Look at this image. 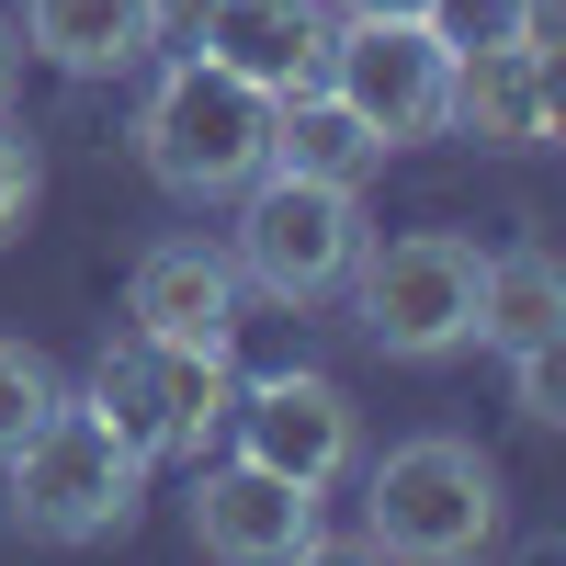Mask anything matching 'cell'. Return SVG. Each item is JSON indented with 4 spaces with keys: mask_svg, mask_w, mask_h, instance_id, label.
Returning a JSON list of instances; mask_svg holds the SVG:
<instances>
[{
    "mask_svg": "<svg viewBox=\"0 0 566 566\" xmlns=\"http://www.w3.org/2000/svg\"><path fill=\"white\" fill-rule=\"evenodd\" d=\"M136 159H148L159 193L181 205H227L239 181L272 170V91H250L239 69H216L205 45L193 57H170L148 114H136Z\"/></svg>",
    "mask_w": 566,
    "mask_h": 566,
    "instance_id": "1",
    "label": "cell"
},
{
    "mask_svg": "<svg viewBox=\"0 0 566 566\" xmlns=\"http://www.w3.org/2000/svg\"><path fill=\"white\" fill-rule=\"evenodd\" d=\"M0 464H12V522L34 544H103V533L136 522V499H148V453L91 397H57Z\"/></svg>",
    "mask_w": 566,
    "mask_h": 566,
    "instance_id": "2",
    "label": "cell"
},
{
    "mask_svg": "<svg viewBox=\"0 0 566 566\" xmlns=\"http://www.w3.org/2000/svg\"><path fill=\"white\" fill-rule=\"evenodd\" d=\"M476 283H488V250L464 239V227H408L386 250L363 239L340 295L363 306V340L386 363H453L476 340Z\"/></svg>",
    "mask_w": 566,
    "mask_h": 566,
    "instance_id": "3",
    "label": "cell"
},
{
    "mask_svg": "<svg viewBox=\"0 0 566 566\" xmlns=\"http://www.w3.org/2000/svg\"><path fill=\"white\" fill-rule=\"evenodd\" d=\"M239 239H227V261H239L250 295L272 306H340V283L363 261V193H340V181H306V170H261L239 181Z\"/></svg>",
    "mask_w": 566,
    "mask_h": 566,
    "instance_id": "4",
    "label": "cell"
},
{
    "mask_svg": "<svg viewBox=\"0 0 566 566\" xmlns=\"http://www.w3.org/2000/svg\"><path fill=\"white\" fill-rule=\"evenodd\" d=\"M363 544L374 555H408V566H464L499 544V464L453 431H419L374 464L363 488Z\"/></svg>",
    "mask_w": 566,
    "mask_h": 566,
    "instance_id": "5",
    "label": "cell"
},
{
    "mask_svg": "<svg viewBox=\"0 0 566 566\" xmlns=\"http://www.w3.org/2000/svg\"><path fill=\"white\" fill-rule=\"evenodd\" d=\"M91 408H103L148 464H205L216 431H227V408H239V386H227V352L125 328V340H103V363H91Z\"/></svg>",
    "mask_w": 566,
    "mask_h": 566,
    "instance_id": "6",
    "label": "cell"
},
{
    "mask_svg": "<svg viewBox=\"0 0 566 566\" xmlns=\"http://www.w3.org/2000/svg\"><path fill=\"white\" fill-rule=\"evenodd\" d=\"M340 103L386 136V148H419L442 136V80H453V45L419 23V12H352L328 34V69H317Z\"/></svg>",
    "mask_w": 566,
    "mask_h": 566,
    "instance_id": "7",
    "label": "cell"
},
{
    "mask_svg": "<svg viewBox=\"0 0 566 566\" xmlns=\"http://www.w3.org/2000/svg\"><path fill=\"white\" fill-rule=\"evenodd\" d=\"M227 431H239L250 464H272V476H295V488H340L352 453H363V419H352V397L328 386V374H272V386H250L227 408Z\"/></svg>",
    "mask_w": 566,
    "mask_h": 566,
    "instance_id": "8",
    "label": "cell"
},
{
    "mask_svg": "<svg viewBox=\"0 0 566 566\" xmlns=\"http://www.w3.org/2000/svg\"><path fill=\"white\" fill-rule=\"evenodd\" d=\"M193 544L227 555V566H295V555H317V488L227 453L193 476Z\"/></svg>",
    "mask_w": 566,
    "mask_h": 566,
    "instance_id": "9",
    "label": "cell"
},
{
    "mask_svg": "<svg viewBox=\"0 0 566 566\" xmlns=\"http://www.w3.org/2000/svg\"><path fill=\"white\" fill-rule=\"evenodd\" d=\"M442 125L476 136V148H544L555 136V45L533 34H499V45H464L453 80H442Z\"/></svg>",
    "mask_w": 566,
    "mask_h": 566,
    "instance_id": "10",
    "label": "cell"
},
{
    "mask_svg": "<svg viewBox=\"0 0 566 566\" xmlns=\"http://www.w3.org/2000/svg\"><path fill=\"white\" fill-rule=\"evenodd\" d=\"M239 261L205 250V239H159L125 283V317L148 328V340H193V352H239Z\"/></svg>",
    "mask_w": 566,
    "mask_h": 566,
    "instance_id": "11",
    "label": "cell"
},
{
    "mask_svg": "<svg viewBox=\"0 0 566 566\" xmlns=\"http://www.w3.org/2000/svg\"><path fill=\"white\" fill-rule=\"evenodd\" d=\"M328 34H340V23H328V0H216V12L193 23L205 57L239 69L250 91H272V103L328 69Z\"/></svg>",
    "mask_w": 566,
    "mask_h": 566,
    "instance_id": "12",
    "label": "cell"
},
{
    "mask_svg": "<svg viewBox=\"0 0 566 566\" xmlns=\"http://www.w3.org/2000/svg\"><path fill=\"white\" fill-rule=\"evenodd\" d=\"M272 170H306V181L363 193V181L386 170V136H374L328 80H306V91H283V103H272Z\"/></svg>",
    "mask_w": 566,
    "mask_h": 566,
    "instance_id": "13",
    "label": "cell"
},
{
    "mask_svg": "<svg viewBox=\"0 0 566 566\" xmlns=\"http://www.w3.org/2000/svg\"><path fill=\"white\" fill-rule=\"evenodd\" d=\"M23 34H34V57L45 69H69V80H114L148 57V0H23Z\"/></svg>",
    "mask_w": 566,
    "mask_h": 566,
    "instance_id": "14",
    "label": "cell"
},
{
    "mask_svg": "<svg viewBox=\"0 0 566 566\" xmlns=\"http://www.w3.org/2000/svg\"><path fill=\"white\" fill-rule=\"evenodd\" d=\"M476 340L510 363V352H544V340H566V272H555V250H488V283H476Z\"/></svg>",
    "mask_w": 566,
    "mask_h": 566,
    "instance_id": "15",
    "label": "cell"
},
{
    "mask_svg": "<svg viewBox=\"0 0 566 566\" xmlns=\"http://www.w3.org/2000/svg\"><path fill=\"white\" fill-rule=\"evenodd\" d=\"M419 23H431L453 57H464V45H499V34L555 45V0H419Z\"/></svg>",
    "mask_w": 566,
    "mask_h": 566,
    "instance_id": "16",
    "label": "cell"
},
{
    "mask_svg": "<svg viewBox=\"0 0 566 566\" xmlns=\"http://www.w3.org/2000/svg\"><path fill=\"white\" fill-rule=\"evenodd\" d=\"M57 397H69V386H57V363H45L34 340H0V453H12Z\"/></svg>",
    "mask_w": 566,
    "mask_h": 566,
    "instance_id": "17",
    "label": "cell"
},
{
    "mask_svg": "<svg viewBox=\"0 0 566 566\" xmlns=\"http://www.w3.org/2000/svg\"><path fill=\"white\" fill-rule=\"evenodd\" d=\"M510 397H522V419H566V340H544V352H510Z\"/></svg>",
    "mask_w": 566,
    "mask_h": 566,
    "instance_id": "18",
    "label": "cell"
},
{
    "mask_svg": "<svg viewBox=\"0 0 566 566\" xmlns=\"http://www.w3.org/2000/svg\"><path fill=\"white\" fill-rule=\"evenodd\" d=\"M34 193H45V159H34V136L23 125H0V239L34 216Z\"/></svg>",
    "mask_w": 566,
    "mask_h": 566,
    "instance_id": "19",
    "label": "cell"
},
{
    "mask_svg": "<svg viewBox=\"0 0 566 566\" xmlns=\"http://www.w3.org/2000/svg\"><path fill=\"white\" fill-rule=\"evenodd\" d=\"M205 12H216V0H148V34H159V45H193Z\"/></svg>",
    "mask_w": 566,
    "mask_h": 566,
    "instance_id": "20",
    "label": "cell"
},
{
    "mask_svg": "<svg viewBox=\"0 0 566 566\" xmlns=\"http://www.w3.org/2000/svg\"><path fill=\"white\" fill-rule=\"evenodd\" d=\"M328 12H340V23H352V12H419V0H328Z\"/></svg>",
    "mask_w": 566,
    "mask_h": 566,
    "instance_id": "21",
    "label": "cell"
},
{
    "mask_svg": "<svg viewBox=\"0 0 566 566\" xmlns=\"http://www.w3.org/2000/svg\"><path fill=\"white\" fill-rule=\"evenodd\" d=\"M12 57H23V34H12V23H0V91H12Z\"/></svg>",
    "mask_w": 566,
    "mask_h": 566,
    "instance_id": "22",
    "label": "cell"
}]
</instances>
